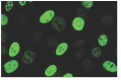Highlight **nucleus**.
<instances>
[{
  "label": "nucleus",
  "mask_w": 121,
  "mask_h": 80,
  "mask_svg": "<svg viewBox=\"0 0 121 80\" xmlns=\"http://www.w3.org/2000/svg\"><path fill=\"white\" fill-rule=\"evenodd\" d=\"M85 54V51L83 49H81L76 54V56L78 58H82Z\"/></svg>",
  "instance_id": "16"
},
{
  "label": "nucleus",
  "mask_w": 121,
  "mask_h": 80,
  "mask_svg": "<svg viewBox=\"0 0 121 80\" xmlns=\"http://www.w3.org/2000/svg\"><path fill=\"white\" fill-rule=\"evenodd\" d=\"M18 64L17 61L12 60L6 63L4 65L5 71L8 73H10L17 69Z\"/></svg>",
  "instance_id": "2"
},
{
  "label": "nucleus",
  "mask_w": 121,
  "mask_h": 80,
  "mask_svg": "<svg viewBox=\"0 0 121 80\" xmlns=\"http://www.w3.org/2000/svg\"><path fill=\"white\" fill-rule=\"evenodd\" d=\"M93 56L95 58L99 57L101 55V52L99 48H95L93 49L91 52Z\"/></svg>",
  "instance_id": "11"
},
{
  "label": "nucleus",
  "mask_w": 121,
  "mask_h": 80,
  "mask_svg": "<svg viewBox=\"0 0 121 80\" xmlns=\"http://www.w3.org/2000/svg\"><path fill=\"white\" fill-rule=\"evenodd\" d=\"M8 22V19L7 16L4 14H1V25L4 26L7 24Z\"/></svg>",
  "instance_id": "13"
},
{
  "label": "nucleus",
  "mask_w": 121,
  "mask_h": 80,
  "mask_svg": "<svg viewBox=\"0 0 121 80\" xmlns=\"http://www.w3.org/2000/svg\"><path fill=\"white\" fill-rule=\"evenodd\" d=\"M13 1H7L5 5V9L7 11L10 10L13 7Z\"/></svg>",
  "instance_id": "15"
},
{
  "label": "nucleus",
  "mask_w": 121,
  "mask_h": 80,
  "mask_svg": "<svg viewBox=\"0 0 121 80\" xmlns=\"http://www.w3.org/2000/svg\"><path fill=\"white\" fill-rule=\"evenodd\" d=\"M57 68L55 65H52L49 66L45 71V75L48 77L52 76L56 72Z\"/></svg>",
  "instance_id": "9"
},
{
  "label": "nucleus",
  "mask_w": 121,
  "mask_h": 80,
  "mask_svg": "<svg viewBox=\"0 0 121 80\" xmlns=\"http://www.w3.org/2000/svg\"><path fill=\"white\" fill-rule=\"evenodd\" d=\"M29 2H32L33 1H29Z\"/></svg>",
  "instance_id": "20"
},
{
  "label": "nucleus",
  "mask_w": 121,
  "mask_h": 80,
  "mask_svg": "<svg viewBox=\"0 0 121 80\" xmlns=\"http://www.w3.org/2000/svg\"><path fill=\"white\" fill-rule=\"evenodd\" d=\"M52 26L56 30L60 31L65 28L66 23L64 19L59 17H55L52 21Z\"/></svg>",
  "instance_id": "1"
},
{
  "label": "nucleus",
  "mask_w": 121,
  "mask_h": 80,
  "mask_svg": "<svg viewBox=\"0 0 121 80\" xmlns=\"http://www.w3.org/2000/svg\"><path fill=\"white\" fill-rule=\"evenodd\" d=\"M68 48L67 44L64 42L59 44L56 50V53L58 56H61L64 54Z\"/></svg>",
  "instance_id": "8"
},
{
  "label": "nucleus",
  "mask_w": 121,
  "mask_h": 80,
  "mask_svg": "<svg viewBox=\"0 0 121 80\" xmlns=\"http://www.w3.org/2000/svg\"><path fill=\"white\" fill-rule=\"evenodd\" d=\"M36 55L32 51H26L22 57V60L26 64H30L32 63L36 58Z\"/></svg>",
  "instance_id": "4"
},
{
  "label": "nucleus",
  "mask_w": 121,
  "mask_h": 80,
  "mask_svg": "<svg viewBox=\"0 0 121 80\" xmlns=\"http://www.w3.org/2000/svg\"><path fill=\"white\" fill-rule=\"evenodd\" d=\"M20 50V46L18 43H13L9 49V55L11 57L15 56L19 52Z\"/></svg>",
  "instance_id": "6"
},
{
  "label": "nucleus",
  "mask_w": 121,
  "mask_h": 80,
  "mask_svg": "<svg viewBox=\"0 0 121 80\" xmlns=\"http://www.w3.org/2000/svg\"><path fill=\"white\" fill-rule=\"evenodd\" d=\"M85 40H78L75 42L74 44V47L75 48H78L81 47L84 45L85 43Z\"/></svg>",
  "instance_id": "17"
},
{
  "label": "nucleus",
  "mask_w": 121,
  "mask_h": 80,
  "mask_svg": "<svg viewBox=\"0 0 121 80\" xmlns=\"http://www.w3.org/2000/svg\"><path fill=\"white\" fill-rule=\"evenodd\" d=\"M108 37L105 35H102L99 37L98 39V43L102 46H104L106 45L108 42Z\"/></svg>",
  "instance_id": "10"
},
{
  "label": "nucleus",
  "mask_w": 121,
  "mask_h": 80,
  "mask_svg": "<svg viewBox=\"0 0 121 80\" xmlns=\"http://www.w3.org/2000/svg\"><path fill=\"white\" fill-rule=\"evenodd\" d=\"M63 77H73V76L71 74L67 73L65 74L63 76Z\"/></svg>",
  "instance_id": "18"
},
{
  "label": "nucleus",
  "mask_w": 121,
  "mask_h": 80,
  "mask_svg": "<svg viewBox=\"0 0 121 80\" xmlns=\"http://www.w3.org/2000/svg\"><path fill=\"white\" fill-rule=\"evenodd\" d=\"M85 22L82 18L78 17L74 19L72 23V26L76 30L80 31L83 28Z\"/></svg>",
  "instance_id": "5"
},
{
  "label": "nucleus",
  "mask_w": 121,
  "mask_h": 80,
  "mask_svg": "<svg viewBox=\"0 0 121 80\" xmlns=\"http://www.w3.org/2000/svg\"><path fill=\"white\" fill-rule=\"evenodd\" d=\"M26 2V1H20L19 2V4L22 6L25 5Z\"/></svg>",
  "instance_id": "19"
},
{
  "label": "nucleus",
  "mask_w": 121,
  "mask_h": 80,
  "mask_svg": "<svg viewBox=\"0 0 121 80\" xmlns=\"http://www.w3.org/2000/svg\"><path fill=\"white\" fill-rule=\"evenodd\" d=\"M104 68L110 72H117L118 68L114 63L107 61L104 62L103 64Z\"/></svg>",
  "instance_id": "7"
},
{
  "label": "nucleus",
  "mask_w": 121,
  "mask_h": 80,
  "mask_svg": "<svg viewBox=\"0 0 121 80\" xmlns=\"http://www.w3.org/2000/svg\"><path fill=\"white\" fill-rule=\"evenodd\" d=\"M55 13L53 11L48 10L45 12L40 16V21L42 24L47 23L51 21L54 16Z\"/></svg>",
  "instance_id": "3"
},
{
  "label": "nucleus",
  "mask_w": 121,
  "mask_h": 80,
  "mask_svg": "<svg viewBox=\"0 0 121 80\" xmlns=\"http://www.w3.org/2000/svg\"><path fill=\"white\" fill-rule=\"evenodd\" d=\"M91 63L89 60H85L83 63L84 68L86 70H88L90 69L91 67Z\"/></svg>",
  "instance_id": "14"
},
{
  "label": "nucleus",
  "mask_w": 121,
  "mask_h": 80,
  "mask_svg": "<svg viewBox=\"0 0 121 80\" xmlns=\"http://www.w3.org/2000/svg\"><path fill=\"white\" fill-rule=\"evenodd\" d=\"M82 4L85 8L88 9L92 6L93 1H82Z\"/></svg>",
  "instance_id": "12"
}]
</instances>
